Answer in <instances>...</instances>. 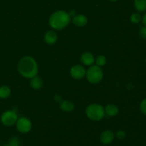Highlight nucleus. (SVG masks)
Instances as JSON below:
<instances>
[{
	"label": "nucleus",
	"mask_w": 146,
	"mask_h": 146,
	"mask_svg": "<svg viewBox=\"0 0 146 146\" xmlns=\"http://www.w3.org/2000/svg\"><path fill=\"white\" fill-rule=\"evenodd\" d=\"M140 110L141 112L146 115V98H144L140 104Z\"/></svg>",
	"instance_id": "obj_19"
},
{
	"label": "nucleus",
	"mask_w": 146,
	"mask_h": 146,
	"mask_svg": "<svg viewBox=\"0 0 146 146\" xmlns=\"http://www.w3.org/2000/svg\"><path fill=\"white\" fill-rule=\"evenodd\" d=\"M104 111H105V114L108 115V116H115L118 113V108L117 106L114 105V104H108L104 108Z\"/></svg>",
	"instance_id": "obj_13"
},
{
	"label": "nucleus",
	"mask_w": 146,
	"mask_h": 146,
	"mask_svg": "<svg viewBox=\"0 0 146 146\" xmlns=\"http://www.w3.org/2000/svg\"><path fill=\"white\" fill-rule=\"evenodd\" d=\"M81 61L85 66H91L95 62V57L91 52H84L81 56Z\"/></svg>",
	"instance_id": "obj_10"
},
{
	"label": "nucleus",
	"mask_w": 146,
	"mask_h": 146,
	"mask_svg": "<svg viewBox=\"0 0 146 146\" xmlns=\"http://www.w3.org/2000/svg\"><path fill=\"white\" fill-rule=\"evenodd\" d=\"M115 137L119 140H123L125 138V133L123 131H118L115 133Z\"/></svg>",
	"instance_id": "obj_21"
},
{
	"label": "nucleus",
	"mask_w": 146,
	"mask_h": 146,
	"mask_svg": "<svg viewBox=\"0 0 146 146\" xmlns=\"http://www.w3.org/2000/svg\"><path fill=\"white\" fill-rule=\"evenodd\" d=\"M71 22V17L68 13L63 10L55 11L50 16L48 23L50 27L56 30H61L67 27Z\"/></svg>",
	"instance_id": "obj_2"
},
{
	"label": "nucleus",
	"mask_w": 146,
	"mask_h": 146,
	"mask_svg": "<svg viewBox=\"0 0 146 146\" xmlns=\"http://www.w3.org/2000/svg\"><path fill=\"white\" fill-rule=\"evenodd\" d=\"M114 138H115V135H114L113 132L110 130H106L101 134L100 141L104 145H108L113 142Z\"/></svg>",
	"instance_id": "obj_8"
},
{
	"label": "nucleus",
	"mask_w": 146,
	"mask_h": 146,
	"mask_svg": "<svg viewBox=\"0 0 146 146\" xmlns=\"http://www.w3.org/2000/svg\"><path fill=\"white\" fill-rule=\"evenodd\" d=\"M139 35L143 39H146V27H143L139 30Z\"/></svg>",
	"instance_id": "obj_22"
},
{
	"label": "nucleus",
	"mask_w": 146,
	"mask_h": 146,
	"mask_svg": "<svg viewBox=\"0 0 146 146\" xmlns=\"http://www.w3.org/2000/svg\"><path fill=\"white\" fill-rule=\"evenodd\" d=\"M86 115L91 121H99L105 115L104 108L98 104H90L86 108Z\"/></svg>",
	"instance_id": "obj_3"
},
{
	"label": "nucleus",
	"mask_w": 146,
	"mask_h": 146,
	"mask_svg": "<svg viewBox=\"0 0 146 146\" xmlns=\"http://www.w3.org/2000/svg\"><path fill=\"white\" fill-rule=\"evenodd\" d=\"M18 116L14 111H7L1 116V123L6 126H12L17 123Z\"/></svg>",
	"instance_id": "obj_5"
},
{
	"label": "nucleus",
	"mask_w": 146,
	"mask_h": 146,
	"mask_svg": "<svg viewBox=\"0 0 146 146\" xmlns=\"http://www.w3.org/2000/svg\"><path fill=\"white\" fill-rule=\"evenodd\" d=\"M86 78L91 84H96L99 83L104 77V73L101 67L98 66H91L86 72Z\"/></svg>",
	"instance_id": "obj_4"
},
{
	"label": "nucleus",
	"mask_w": 146,
	"mask_h": 146,
	"mask_svg": "<svg viewBox=\"0 0 146 146\" xmlns=\"http://www.w3.org/2000/svg\"><path fill=\"white\" fill-rule=\"evenodd\" d=\"M54 100H55L56 102H61V98L58 95H55L54 96Z\"/></svg>",
	"instance_id": "obj_24"
},
{
	"label": "nucleus",
	"mask_w": 146,
	"mask_h": 146,
	"mask_svg": "<svg viewBox=\"0 0 146 146\" xmlns=\"http://www.w3.org/2000/svg\"><path fill=\"white\" fill-rule=\"evenodd\" d=\"M134 6L139 12L146 11V0H134Z\"/></svg>",
	"instance_id": "obj_15"
},
{
	"label": "nucleus",
	"mask_w": 146,
	"mask_h": 146,
	"mask_svg": "<svg viewBox=\"0 0 146 146\" xmlns=\"http://www.w3.org/2000/svg\"><path fill=\"white\" fill-rule=\"evenodd\" d=\"M131 21L133 24H138L142 20V16L139 13H133L131 16Z\"/></svg>",
	"instance_id": "obj_18"
},
{
	"label": "nucleus",
	"mask_w": 146,
	"mask_h": 146,
	"mask_svg": "<svg viewBox=\"0 0 146 146\" xmlns=\"http://www.w3.org/2000/svg\"><path fill=\"white\" fill-rule=\"evenodd\" d=\"M68 14H69V16L71 17H74V16L76 15V11H74H74H71L69 13H68Z\"/></svg>",
	"instance_id": "obj_25"
},
{
	"label": "nucleus",
	"mask_w": 146,
	"mask_h": 146,
	"mask_svg": "<svg viewBox=\"0 0 146 146\" xmlns=\"http://www.w3.org/2000/svg\"><path fill=\"white\" fill-rule=\"evenodd\" d=\"M18 70L23 77L31 78L36 76L38 73V64L34 58L31 56H24L19 61L18 64Z\"/></svg>",
	"instance_id": "obj_1"
},
{
	"label": "nucleus",
	"mask_w": 146,
	"mask_h": 146,
	"mask_svg": "<svg viewBox=\"0 0 146 146\" xmlns=\"http://www.w3.org/2000/svg\"><path fill=\"white\" fill-rule=\"evenodd\" d=\"M11 94V89L7 86H2L0 87V98H7Z\"/></svg>",
	"instance_id": "obj_16"
},
{
	"label": "nucleus",
	"mask_w": 146,
	"mask_h": 146,
	"mask_svg": "<svg viewBox=\"0 0 146 146\" xmlns=\"http://www.w3.org/2000/svg\"><path fill=\"white\" fill-rule=\"evenodd\" d=\"M74 107H75L74 104L71 101L64 100L61 101L60 103V108L64 112H71L74 109Z\"/></svg>",
	"instance_id": "obj_12"
},
{
	"label": "nucleus",
	"mask_w": 146,
	"mask_h": 146,
	"mask_svg": "<svg viewBox=\"0 0 146 146\" xmlns=\"http://www.w3.org/2000/svg\"><path fill=\"white\" fill-rule=\"evenodd\" d=\"M95 62L96 64V66L102 67L106 64V58L104 55H99L96 57V58H95Z\"/></svg>",
	"instance_id": "obj_17"
},
{
	"label": "nucleus",
	"mask_w": 146,
	"mask_h": 146,
	"mask_svg": "<svg viewBox=\"0 0 146 146\" xmlns=\"http://www.w3.org/2000/svg\"><path fill=\"white\" fill-rule=\"evenodd\" d=\"M86 69L81 65H75L70 69V75L73 78L76 80L81 79L86 76Z\"/></svg>",
	"instance_id": "obj_7"
},
{
	"label": "nucleus",
	"mask_w": 146,
	"mask_h": 146,
	"mask_svg": "<svg viewBox=\"0 0 146 146\" xmlns=\"http://www.w3.org/2000/svg\"><path fill=\"white\" fill-rule=\"evenodd\" d=\"M110 1H112V2H114V1H116L117 0H109Z\"/></svg>",
	"instance_id": "obj_26"
},
{
	"label": "nucleus",
	"mask_w": 146,
	"mask_h": 146,
	"mask_svg": "<svg viewBox=\"0 0 146 146\" xmlns=\"http://www.w3.org/2000/svg\"><path fill=\"white\" fill-rule=\"evenodd\" d=\"M4 146H9V145H4Z\"/></svg>",
	"instance_id": "obj_27"
},
{
	"label": "nucleus",
	"mask_w": 146,
	"mask_h": 146,
	"mask_svg": "<svg viewBox=\"0 0 146 146\" xmlns=\"http://www.w3.org/2000/svg\"><path fill=\"white\" fill-rule=\"evenodd\" d=\"M72 22L74 25L78 27H83L88 23V19L84 14H76L73 17Z\"/></svg>",
	"instance_id": "obj_9"
},
{
	"label": "nucleus",
	"mask_w": 146,
	"mask_h": 146,
	"mask_svg": "<svg viewBox=\"0 0 146 146\" xmlns=\"http://www.w3.org/2000/svg\"><path fill=\"white\" fill-rule=\"evenodd\" d=\"M30 86L31 88L34 90H38L42 88L43 86V81L40 77L34 76L31 78L30 80Z\"/></svg>",
	"instance_id": "obj_14"
},
{
	"label": "nucleus",
	"mask_w": 146,
	"mask_h": 146,
	"mask_svg": "<svg viewBox=\"0 0 146 146\" xmlns=\"http://www.w3.org/2000/svg\"><path fill=\"white\" fill-rule=\"evenodd\" d=\"M142 22L143 25L146 27V11L145 14H144V15L142 17Z\"/></svg>",
	"instance_id": "obj_23"
},
{
	"label": "nucleus",
	"mask_w": 146,
	"mask_h": 146,
	"mask_svg": "<svg viewBox=\"0 0 146 146\" xmlns=\"http://www.w3.org/2000/svg\"><path fill=\"white\" fill-rule=\"evenodd\" d=\"M57 38H58L57 34L54 31H48L44 35L45 42L46 44H50V45L55 44L57 41Z\"/></svg>",
	"instance_id": "obj_11"
},
{
	"label": "nucleus",
	"mask_w": 146,
	"mask_h": 146,
	"mask_svg": "<svg viewBox=\"0 0 146 146\" xmlns=\"http://www.w3.org/2000/svg\"><path fill=\"white\" fill-rule=\"evenodd\" d=\"M8 145L9 146H19V141L17 138H13L10 140Z\"/></svg>",
	"instance_id": "obj_20"
},
{
	"label": "nucleus",
	"mask_w": 146,
	"mask_h": 146,
	"mask_svg": "<svg viewBox=\"0 0 146 146\" xmlns=\"http://www.w3.org/2000/svg\"><path fill=\"white\" fill-rule=\"evenodd\" d=\"M17 128L19 132L21 133H27L29 132L32 128V124L31 121L26 117H21V118L17 119L16 123Z\"/></svg>",
	"instance_id": "obj_6"
}]
</instances>
